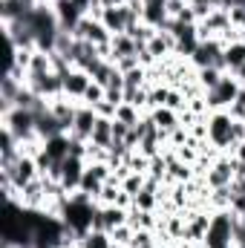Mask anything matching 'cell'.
<instances>
[{
  "label": "cell",
  "mask_w": 245,
  "mask_h": 248,
  "mask_svg": "<svg viewBox=\"0 0 245 248\" xmlns=\"http://www.w3.org/2000/svg\"><path fill=\"white\" fill-rule=\"evenodd\" d=\"M0 176H9V179H12V185L17 187V190H23L32 179H38V176H41V170H38V162H35L32 156H20L17 162H12V165H3V168H0Z\"/></svg>",
  "instance_id": "cell-3"
},
{
  "label": "cell",
  "mask_w": 245,
  "mask_h": 248,
  "mask_svg": "<svg viewBox=\"0 0 245 248\" xmlns=\"http://www.w3.org/2000/svg\"><path fill=\"white\" fill-rule=\"evenodd\" d=\"M231 133H234V119H231L228 110H216V113L208 116V141L219 153H234Z\"/></svg>",
  "instance_id": "cell-1"
},
{
  "label": "cell",
  "mask_w": 245,
  "mask_h": 248,
  "mask_svg": "<svg viewBox=\"0 0 245 248\" xmlns=\"http://www.w3.org/2000/svg\"><path fill=\"white\" fill-rule=\"evenodd\" d=\"M168 17H179L184 9H187V0H168Z\"/></svg>",
  "instance_id": "cell-26"
},
{
  "label": "cell",
  "mask_w": 245,
  "mask_h": 248,
  "mask_svg": "<svg viewBox=\"0 0 245 248\" xmlns=\"http://www.w3.org/2000/svg\"><path fill=\"white\" fill-rule=\"evenodd\" d=\"M222 69H216V66H205V69H196V81L202 84V90L208 93V90H214L219 81H222Z\"/></svg>",
  "instance_id": "cell-17"
},
{
  "label": "cell",
  "mask_w": 245,
  "mask_h": 248,
  "mask_svg": "<svg viewBox=\"0 0 245 248\" xmlns=\"http://www.w3.org/2000/svg\"><path fill=\"white\" fill-rule=\"evenodd\" d=\"M240 87H243V84L237 81V75H234V72H225V75H222V81H219L214 90H208V93H205L208 110H211V113H216V110H228V107L234 104V98H237Z\"/></svg>",
  "instance_id": "cell-2"
},
{
  "label": "cell",
  "mask_w": 245,
  "mask_h": 248,
  "mask_svg": "<svg viewBox=\"0 0 245 248\" xmlns=\"http://www.w3.org/2000/svg\"><path fill=\"white\" fill-rule=\"evenodd\" d=\"M104 98H107V87H104V84H98V81H92V84L87 87V93H84L81 104H87V107H95V104H101Z\"/></svg>",
  "instance_id": "cell-19"
},
{
  "label": "cell",
  "mask_w": 245,
  "mask_h": 248,
  "mask_svg": "<svg viewBox=\"0 0 245 248\" xmlns=\"http://www.w3.org/2000/svg\"><path fill=\"white\" fill-rule=\"evenodd\" d=\"M84 170H87V159H75V156H66L58 165V185L63 187V193H75L81 187Z\"/></svg>",
  "instance_id": "cell-4"
},
{
  "label": "cell",
  "mask_w": 245,
  "mask_h": 248,
  "mask_svg": "<svg viewBox=\"0 0 245 248\" xmlns=\"http://www.w3.org/2000/svg\"><path fill=\"white\" fill-rule=\"evenodd\" d=\"M90 144L110 150V144H113V119H98V122H95L92 136H90Z\"/></svg>",
  "instance_id": "cell-13"
},
{
  "label": "cell",
  "mask_w": 245,
  "mask_h": 248,
  "mask_svg": "<svg viewBox=\"0 0 245 248\" xmlns=\"http://www.w3.org/2000/svg\"><path fill=\"white\" fill-rule=\"evenodd\" d=\"M237 248H245V243H243V246H237Z\"/></svg>",
  "instance_id": "cell-31"
},
{
  "label": "cell",
  "mask_w": 245,
  "mask_h": 248,
  "mask_svg": "<svg viewBox=\"0 0 245 248\" xmlns=\"http://www.w3.org/2000/svg\"><path fill=\"white\" fill-rule=\"evenodd\" d=\"M225 66H228V72H237L240 66H245V41L225 46Z\"/></svg>",
  "instance_id": "cell-16"
},
{
  "label": "cell",
  "mask_w": 245,
  "mask_h": 248,
  "mask_svg": "<svg viewBox=\"0 0 245 248\" xmlns=\"http://www.w3.org/2000/svg\"><path fill=\"white\" fill-rule=\"evenodd\" d=\"M92 110H95V116H98V119H116V110H119V107H116L113 101H107V98H104V101H101V104H95Z\"/></svg>",
  "instance_id": "cell-23"
},
{
  "label": "cell",
  "mask_w": 245,
  "mask_h": 248,
  "mask_svg": "<svg viewBox=\"0 0 245 248\" xmlns=\"http://www.w3.org/2000/svg\"><path fill=\"white\" fill-rule=\"evenodd\" d=\"M237 156H240V159H243V162H245V141H243V144H240V147H237Z\"/></svg>",
  "instance_id": "cell-28"
},
{
  "label": "cell",
  "mask_w": 245,
  "mask_h": 248,
  "mask_svg": "<svg viewBox=\"0 0 245 248\" xmlns=\"http://www.w3.org/2000/svg\"><path fill=\"white\" fill-rule=\"evenodd\" d=\"M101 23L107 26L110 35H122V32H127V12H124V6H107L104 15H101Z\"/></svg>",
  "instance_id": "cell-10"
},
{
  "label": "cell",
  "mask_w": 245,
  "mask_h": 248,
  "mask_svg": "<svg viewBox=\"0 0 245 248\" xmlns=\"http://www.w3.org/2000/svg\"><path fill=\"white\" fill-rule=\"evenodd\" d=\"M35 3H38V6H52L55 0H35Z\"/></svg>",
  "instance_id": "cell-29"
},
{
  "label": "cell",
  "mask_w": 245,
  "mask_h": 248,
  "mask_svg": "<svg viewBox=\"0 0 245 248\" xmlns=\"http://www.w3.org/2000/svg\"><path fill=\"white\" fill-rule=\"evenodd\" d=\"M110 46H113V63L119 61V58H124V55H136V52H138V44H136L127 32H122V35H113Z\"/></svg>",
  "instance_id": "cell-15"
},
{
  "label": "cell",
  "mask_w": 245,
  "mask_h": 248,
  "mask_svg": "<svg viewBox=\"0 0 245 248\" xmlns=\"http://www.w3.org/2000/svg\"><path fill=\"white\" fill-rule=\"evenodd\" d=\"M98 122V116H95V110L92 107H87V104H81L78 107V116H75V124H72V139H78V141H90V136H92V127Z\"/></svg>",
  "instance_id": "cell-9"
},
{
  "label": "cell",
  "mask_w": 245,
  "mask_h": 248,
  "mask_svg": "<svg viewBox=\"0 0 245 248\" xmlns=\"http://www.w3.org/2000/svg\"><path fill=\"white\" fill-rule=\"evenodd\" d=\"M147 113H141L138 107H133V104H119V110H116V122H124V124H130V127H136V124L141 122Z\"/></svg>",
  "instance_id": "cell-18"
},
{
  "label": "cell",
  "mask_w": 245,
  "mask_h": 248,
  "mask_svg": "<svg viewBox=\"0 0 245 248\" xmlns=\"http://www.w3.org/2000/svg\"><path fill=\"white\" fill-rule=\"evenodd\" d=\"M150 116H153L156 127H159L165 136H170L176 127H182V122H179V113H176V110H170V107H156Z\"/></svg>",
  "instance_id": "cell-12"
},
{
  "label": "cell",
  "mask_w": 245,
  "mask_h": 248,
  "mask_svg": "<svg viewBox=\"0 0 245 248\" xmlns=\"http://www.w3.org/2000/svg\"><path fill=\"white\" fill-rule=\"evenodd\" d=\"M136 66H141V63H138V55H124V58L116 61V69H119V72H130V69H136Z\"/></svg>",
  "instance_id": "cell-24"
},
{
  "label": "cell",
  "mask_w": 245,
  "mask_h": 248,
  "mask_svg": "<svg viewBox=\"0 0 245 248\" xmlns=\"http://www.w3.org/2000/svg\"><path fill=\"white\" fill-rule=\"evenodd\" d=\"M72 35H75V41H90V44H95V46H104V44L113 41V35L107 32V26H104L101 20L90 17V15H84V20L78 23V29H75Z\"/></svg>",
  "instance_id": "cell-5"
},
{
  "label": "cell",
  "mask_w": 245,
  "mask_h": 248,
  "mask_svg": "<svg viewBox=\"0 0 245 248\" xmlns=\"http://www.w3.org/2000/svg\"><path fill=\"white\" fill-rule=\"evenodd\" d=\"M52 12H55V17H58L61 32H75L78 23H81L84 15H87L75 0H55V3H52Z\"/></svg>",
  "instance_id": "cell-6"
},
{
  "label": "cell",
  "mask_w": 245,
  "mask_h": 248,
  "mask_svg": "<svg viewBox=\"0 0 245 248\" xmlns=\"http://www.w3.org/2000/svg\"><path fill=\"white\" fill-rule=\"evenodd\" d=\"M113 248H133V246H119V243H113Z\"/></svg>",
  "instance_id": "cell-30"
},
{
  "label": "cell",
  "mask_w": 245,
  "mask_h": 248,
  "mask_svg": "<svg viewBox=\"0 0 245 248\" xmlns=\"http://www.w3.org/2000/svg\"><path fill=\"white\" fill-rule=\"evenodd\" d=\"M234 75H237V81H240V84H243V87H245V66H240V69H237Z\"/></svg>",
  "instance_id": "cell-27"
},
{
  "label": "cell",
  "mask_w": 245,
  "mask_h": 248,
  "mask_svg": "<svg viewBox=\"0 0 245 248\" xmlns=\"http://www.w3.org/2000/svg\"><path fill=\"white\" fill-rule=\"evenodd\" d=\"M38 136L46 141V139H55V136H63V124L55 119L52 110H44L38 113Z\"/></svg>",
  "instance_id": "cell-11"
},
{
  "label": "cell",
  "mask_w": 245,
  "mask_h": 248,
  "mask_svg": "<svg viewBox=\"0 0 245 248\" xmlns=\"http://www.w3.org/2000/svg\"><path fill=\"white\" fill-rule=\"evenodd\" d=\"M228 113H231V119H237V122H243L245 119V87H240V93H237L234 104L228 107Z\"/></svg>",
  "instance_id": "cell-22"
},
{
  "label": "cell",
  "mask_w": 245,
  "mask_h": 248,
  "mask_svg": "<svg viewBox=\"0 0 245 248\" xmlns=\"http://www.w3.org/2000/svg\"><path fill=\"white\" fill-rule=\"evenodd\" d=\"M133 234H136V228H133L130 222H124V225H119V228H113V231H110V240H113V243H119V246H130Z\"/></svg>",
  "instance_id": "cell-21"
},
{
  "label": "cell",
  "mask_w": 245,
  "mask_h": 248,
  "mask_svg": "<svg viewBox=\"0 0 245 248\" xmlns=\"http://www.w3.org/2000/svg\"><path fill=\"white\" fill-rule=\"evenodd\" d=\"M127 214H130V211H124V208H119V205H98L95 219H92V231L110 234L113 228H119V225L127 222Z\"/></svg>",
  "instance_id": "cell-7"
},
{
  "label": "cell",
  "mask_w": 245,
  "mask_h": 248,
  "mask_svg": "<svg viewBox=\"0 0 245 248\" xmlns=\"http://www.w3.org/2000/svg\"><path fill=\"white\" fill-rule=\"evenodd\" d=\"M144 185H147V173H130L127 179L122 182V190H127V193H141L144 190Z\"/></svg>",
  "instance_id": "cell-20"
},
{
  "label": "cell",
  "mask_w": 245,
  "mask_h": 248,
  "mask_svg": "<svg viewBox=\"0 0 245 248\" xmlns=\"http://www.w3.org/2000/svg\"><path fill=\"white\" fill-rule=\"evenodd\" d=\"M44 153L52 159V162H63L69 156V136H55V139H46L44 141Z\"/></svg>",
  "instance_id": "cell-14"
},
{
  "label": "cell",
  "mask_w": 245,
  "mask_h": 248,
  "mask_svg": "<svg viewBox=\"0 0 245 248\" xmlns=\"http://www.w3.org/2000/svg\"><path fill=\"white\" fill-rule=\"evenodd\" d=\"M90 84H92L90 72H84V69H69V72L63 75V95L72 98V101H81Z\"/></svg>",
  "instance_id": "cell-8"
},
{
  "label": "cell",
  "mask_w": 245,
  "mask_h": 248,
  "mask_svg": "<svg viewBox=\"0 0 245 248\" xmlns=\"http://www.w3.org/2000/svg\"><path fill=\"white\" fill-rule=\"evenodd\" d=\"M127 136H130V124L113 119V141H127Z\"/></svg>",
  "instance_id": "cell-25"
}]
</instances>
